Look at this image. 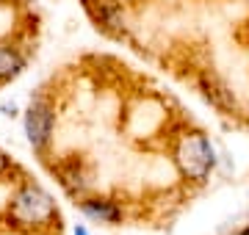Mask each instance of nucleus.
Listing matches in <instances>:
<instances>
[{"mask_svg":"<svg viewBox=\"0 0 249 235\" xmlns=\"http://www.w3.org/2000/svg\"><path fill=\"white\" fill-rule=\"evenodd\" d=\"M9 213H11V218L22 227H47L53 218H58L50 194H45V191L39 188V185H34V183L22 185V188L14 194Z\"/></svg>","mask_w":249,"mask_h":235,"instance_id":"nucleus-1","label":"nucleus"},{"mask_svg":"<svg viewBox=\"0 0 249 235\" xmlns=\"http://www.w3.org/2000/svg\"><path fill=\"white\" fill-rule=\"evenodd\" d=\"M175 161H178L180 172L186 174L188 180L202 183L211 174L216 158H213V147H211L208 136H202V133H188V136L180 138L178 150H175Z\"/></svg>","mask_w":249,"mask_h":235,"instance_id":"nucleus-2","label":"nucleus"},{"mask_svg":"<svg viewBox=\"0 0 249 235\" xmlns=\"http://www.w3.org/2000/svg\"><path fill=\"white\" fill-rule=\"evenodd\" d=\"M25 133H28V141L36 150H42L50 141V133H53V111H50V105H47L45 100L31 102V108L25 114Z\"/></svg>","mask_w":249,"mask_h":235,"instance_id":"nucleus-3","label":"nucleus"},{"mask_svg":"<svg viewBox=\"0 0 249 235\" xmlns=\"http://www.w3.org/2000/svg\"><path fill=\"white\" fill-rule=\"evenodd\" d=\"M80 210L89 218L100 221V224H116L122 218V210L116 202H108V199H83L80 202Z\"/></svg>","mask_w":249,"mask_h":235,"instance_id":"nucleus-4","label":"nucleus"},{"mask_svg":"<svg viewBox=\"0 0 249 235\" xmlns=\"http://www.w3.org/2000/svg\"><path fill=\"white\" fill-rule=\"evenodd\" d=\"M25 69V58L19 55L17 47L11 45H0V83L14 81L19 72Z\"/></svg>","mask_w":249,"mask_h":235,"instance_id":"nucleus-5","label":"nucleus"},{"mask_svg":"<svg viewBox=\"0 0 249 235\" xmlns=\"http://www.w3.org/2000/svg\"><path fill=\"white\" fill-rule=\"evenodd\" d=\"M11 169V161H9V155L3 152V150H0V174H6Z\"/></svg>","mask_w":249,"mask_h":235,"instance_id":"nucleus-6","label":"nucleus"},{"mask_svg":"<svg viewBox=\"0 0 249 235\" xmlns=\"http://www.w3.org/2000/svg\"><path fill=\"white\" fill-rule=\"evenodd\" d=\"M75 235H89V233H86V230H83V227H78V230H75Z\"/></svg>","mask_w":249,"mask_h":235,"instance_id":"nucleus-7","label":"nucleus"},{"mask_svg":"<svg viewBox=\"0 0 249 235\" xmlns=\"http://www.w3.org/2000/svg\"><path fill=\"white\" fill-rule=\"evenodd\" d=\"M238 235H249V227H247V230H241V233Z\"/></svg>","mask_w":249,"mask_h":235,"instance_id":"nucleus-8","label":"nucleus"}]
</instances>
